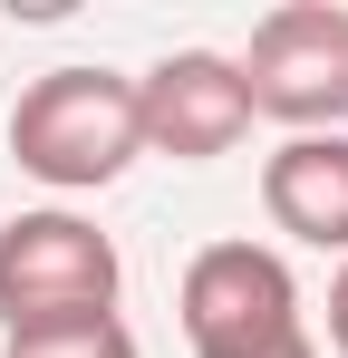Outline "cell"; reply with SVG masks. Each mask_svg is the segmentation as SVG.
I'll return each instance as SVG.
<instances>
[{"label": "cell", "mask_w": 348, "mask_h": 358, "mask_svg": "<svg viewBox=\"0 0 348 358\" xmlns=\"http://www.w3.org/2000/svg\"><path fill=\"white\" fill-rule=\"evenodd\" d=\"M252 358H319V339L300 329V339H271V349H252Z\"/></svg>", "instance_id": "9"}, {"label": "cell", "mask_w": 348, "mask_h": 358, "mask_svg": "<svg viewBox=\"0 0 348 358\" xmlns=\"http://www.w3.org/2000/svg\"><path fill=\"white\" fill-rule=\"evenodd\" d=\"M10 155L20 175L49 194H97L145 155V117H136V78L116 68H39L10 107Z\"/></svg>", "instance_id": "1"}, {"label": "cell", "mask_w": 348, "mask_h": 358, "mask_svg": "<svg viewBox=\"0 0 348 358\" xmlns=\"http://www.w3.org/2000/svg\"><path fill=\"white\" fill-rule=\"evenodd\" d=\"M174 320H184L194 358H252L271 339H300V281L271 242H203L184 262Z\"/></svg>", "instance_id": "4"}, {"label": "cell", "mask_w": 348, "mask_h": 358, "mask_svg": "<svg viewBox=\"0 0 348 358\" xmlns=\"http://www.w3.org/2000/svg\"><path fill=\"white\" fill-rule=\"evenodd\" d=\"M329 349L348 358V262H339V281H329Z\"/></svg>", "instance_id": "8"}, {"label": "cell", "mask_w": 348, "mask_h": 358, "mask_svg": "<svg viewBox=\"0 0 348 358\" xmlns=\"http://www.w3.org/2000/svg\"><path fill=\"white\" fill-rule=\"evenodd\" d=\"M136 117H145V155H174V165H213L252 136V87H242V59L223 49H174L136 78Z\"/></svg>", "instance_id": "5"}, {"label": "cell", "mask_w": 348, "mask_h": 358, "mask_svg": "<svg viewBox=\"0 0 348 358\" xmlns=\"http://www.w3.org/2000/svg\"><path fill=\"white\" fill-rule=\"evenodd\" d=\"M116 291H126V262L87 213L39 203V213L0 223V339L97 329V320H116Z\"/></svg>", "instance_id": "2"}, {"label": "cell", "mask_w": 348, "mask_h": 358, "mask_svg": "<svg viewBox=\"0 0 348 358\" xmlns=\"http://www.w3.org/2000/svg\"><path fill=\"white\" fill-rule=\"evenodd\" d=\"M0 358H136V329L97 320V329H68V339H10Z\"/></svg>", "instance_id": "7"}, {"label": "cell", "mask_w": 348, "mask_h": 358, "mask_svg": "<svg viewBox=\"0 0 348 358\" xmlns=\"http://www.w3.org/2000/svg\"><path fill=\"white\" fill-rule=\"evenodd\" d=\"M261 213L271 233L348 262V136H281L261 155Z\"/></svg>", "instance_id": "6"}, {"label": "cell", "mask_w": 348, "mask_h": 358, "mask_svg": "<svg viewBox=\"0 0 348 358\" xmlns=\"http://www.w3.org/2000/svg\"><path fill=\"white\" fill-rule=\"evenodd\" d=\"M252 117L290 136H348V10L339 0H281L242 49Z\"/></svg>", "instance_id": "3"}]
</instances>
